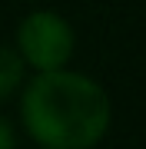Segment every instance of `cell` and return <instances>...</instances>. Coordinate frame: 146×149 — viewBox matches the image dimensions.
Instances as JSON below:
<instances>
[{
	"label": "cell",
	"mask_w": 146,
	"mask_h": 149,
	"mask_svg": "<svg viewBox=\"0 0 146 149\" xmlns=\"http://www.w3.org/2000/svg\"><path fill=\"white\" fill-rule=\"evenodd\" d=\"M0 149H13V129L0 119Z\"/></svg>",
	"instance_id": "4"
},
{
	"label": "cell",
	"mask_w": 146,
	"mask_h": 149,
	"mask_svg": "<svg viewBox=\"0 0 146 149\" xmlns=\"http://www.w3.org/2000/svg\"><path fill=\"white\" fill-rule=\"evenodd\" d=\"M17 43H20V56L40 73L63 70V63L73 53V30L53 10H33L30 17H23Z\"/></svg>",
	"instance_id": "2"
},
{
	"label": "cell",
	"mask_w": 146,
	"mask_h": 149,
	"mask_svg": "<svg viewBox=\"0 0 146 149\" xmlns=\"http://www.w3.org/2000/svg\"><path fill=\"white\" fill-rule=\"evenodd\" d=\"M23 80V56L13 53L10 47H0V100L13 93Z\"/></svg>",
	"instance_id": "3"
},
{
	"label": "cell",
	"mask_w": 146,
	"mask_h": 149,
	"mask_svg": "<svg viewBox=\"0 0 146 149\" xmlns=\"http://www.w3.org/2000/svg\"><path fill=\"white\" fill-rule=\"evenodd\" d=\"M23 126L47 149H90L110 126V100L90 76L47 70L23 93Z\"/></svg>",
	"instance_id": "1"
}]
</instances>
